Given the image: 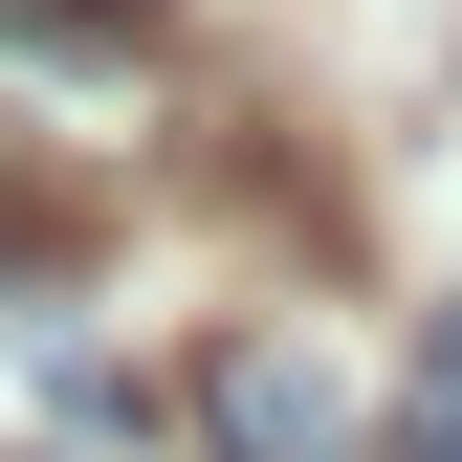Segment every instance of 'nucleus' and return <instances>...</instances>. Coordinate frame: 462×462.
I'll list each match as a JSON object with an SVG mask.
<instances>
[{
    "label": "nucleus",
    "mask_w": 462,
    "mask_h": 462,
    "mask_svg": "<svg viewBox=\"0 0 462 462\" xmlns=\"http://www.w3.org/2000/svg\"><path fill=\"white\" fill-rule=\"evenodd\" d=\"M110 23H154V0H110Z\"/></svg>",
    "instance_id": "nucleus-3"
},
{
    "label": "nucleus",
    "mask_w": 462,
    "mask_h": 462,
    "mask_svg": "<svg viewBox=\"0 0 462 462\" xmlns=\"http://www.w3.org/2000/svg\"><path fill=\"white\" fill-rule=\"evenodd\" d=\"M199 440L220 462H353V396H330L309 330H220L199 353Z\"/></svg>",
    "instance_id": "nucleus-1"
},
{
    "label": "nucleus",
    "mask_w": 462,
    "mask_h": 462,
    "mask_svg": "<svg viewBox=\"0 0 462 462\" xmlns=\"http://www.w3.org/2000/svg\"><path fill=\"white\" fill-rule=\"evenodd\" d=\"M396 462H462V309L419 330V374H396Z\"/></svg>",
    "instance_id": "nucleus-2"
}]
</instances>
